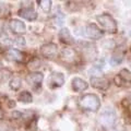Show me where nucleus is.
Listing matches in <instances>:
<instances>
[{
  "mask_svg": "<svg viewBox=\"0 0 131 131\" xmlns=\"http://www.w3.org/2000/svg\"><path fill=\"white\" fill-rule=\"evenodd\" d=\"M57 52H58V46L56 44L49 43V44H45L40 48V54L44 57H47V58H52V57L57 56Z\"/></svg>",
  "mask_w": 131,
  "mask_h": 131,
  "instance_id": "nucleus-6",
  "label": "nucleus"
},
{
  "mask_svg": "<svg viewBox=\"0 0 131 131\" xmlns=\"http://www.w3.org/2000/svg\"><path fill=\"white\" fill-rule=\"evenodd\" d=\"M10 88L13 90V91H18V90L21 88V79L18 77H14V78H12V79L10 80Z\"/></svg>",
  "mask_w": 131,
  "mask_h": 131,
  "instance_id": "nucleus-17",
  "label": "nucleus"
},
{
  "mask_svg": "<svg viewBox=\"0 0 131 131\" xmlns=\"http://www.w3.org/2000/svg\"><path fill=\"white\" fill-rule=\"evenodd\" d=\"M61 57L67 62H73L75 60V52L71 49H63L62 52H61Z\"/></svg>",
  "mask_w": 131,
  "mask_h": 131,
  "instance_id": "nucleus-14",
  "label": "nucleus"
},
{
  "mask_svg": "<svg viewBox=\"0 0 131 131\" xmlns=\"http://www.w3.org/2000/svg\"><path fill=\"white\" fill-rule=\"evenodd\" d=\"M39 7L42 8V10L44 12L48 13L51 9V0H37Z\"/></svg>",
  "mask_w": 131,
  "mask_h": 131,
  "instance_id": "nucleus-16",
  "label": "nucleus"
},
{
  "mask_svg": "<svg viewBox=\"0 0 131 131\" xmlns=\"http://www.w3.org/2000/svg\"><path fill=\"white\" fill-rule=\"evenodd\" d=\"M115 122H116V114L113 109L106 108L101 112V115L98 116V124L104 129L113 128Z\"/></svg>",
  "mask_w": 131,
  "mask_h": 131,
  "instance_id": "nucleus-2",
  "label": "nucleus"
},
{
  "mask_svg": "<svg viewBox=\"0 0 131 131\" xmlns=\"http://www.w3.org/2000/svg\"><path fill=\"white\" fill-rule=\"evenodd\" d=\"M79 105L82 109L96 113L101 108V101L96 94H85L80 97Z\"/></svg>",
  "mask_w": 131,
  "mask_h": 131,
  "instance_id": "nucleus-1",
  "label": "nucleus"
},
{
  "mask_svg": "<svg viewBox=\"0 0 131 131\" xmlns=\"http://www.w3.org/2000/svg\"><path fill=\"white\" fill-rule=\"evenodd\" d=\"M9 12H10V8L6 3H0V19H3V18H7L9 15Z\"/></svg>",
  "mask_w": 131,
  "mask_h": 131,
  "instance_id": "nucleus-19",
  "label": "nucleus"
},
{
  "mask_svg": "<svg viewBox=\"0 0 131 131\" xmlns=\"http://www.w3.org/2000/svg\"><path fill=\"white\" fill-rule=\"evenodd\" d=\"M21 116H22V114L21 113H18V112H14V113H12V117H14V118H21Z\"/></svg>",
  "mask_w": 131,
  "mask_h": 131,
  "instance_id": "nucleus-25",
  "label": "nucleus"
},
{
  "mask_svg": "<svg viewBox=\"0 0 131 131\" xmlns=\"http://www.w3.org/2000/svg\"><path fill=\"white\" fill-rule=\"evenodd\" d=\"M10 28L15 34H23V33L26 32L25 24L22 21H19V20H12L10 22Z\"/></svg>",
  "mask_w": 131,
  "mask_h": 131,
  "instance_id": "nucleus-9",
  "label": "nucleus"
},
{
  "mask_svg": "<svg viewBox=\"0 0 131 131\" xmlns=\"http://www.w3.org/2000/svg\"><path fill=\"white\" fill-rule=\"evenodd\" d=\"M122 61V56L121 55H114L112 57V59H110V63H112L113 66H117V64H119L120 62Z\"/></svg>",
  "mask_w": 131,
  "mask_h": 131,
  "instance_id": "nucleus-21",
  "label": "nucleus"
},
{
  "mask_svg": "<svg viewBox=\"0 0 131 131\" xmlns=\"http://www.w3.org/2000/svg\"><path fill=\"white\" fill-rule=\"evenodd\" d=\"M91 84L93 88H95L101 91H106L109 88V80L103 77H92L91 78Z\"/></svg>",
  "mask_w": 131,
  "mask_h": 131,
  "instance_id": "nucleus-5",
  "label": "nucleus"
},
{
  "mask_svg": "<svg viewBox=\"0 0 131 131\" xmlns=\"http://www.w3.org/2000/svg\"><path fill=\"white\" fill-rule=\"evenodd\" d=\"M15 106V102H13V101H9V107H14Z\"/></svg>",
  "mask_w": 131,
  "mask_h": 131,
  "instance_id": "nucleus-26",
  "label": "nucleus"
},
{
  "mask_svg": "<svg viewBox=\"0 0 131 131\" xmlns=\"http://www.w3.org/2000/svg\"><path fill=\"white\" fill-rule=\"evenodd\" d=\"M85 34H86L88 37L92 39H100L103 36V32L95 24H89L86 28H85Z\"/></svg>",
  "mask_w": 131,
  "mask_h": 131,
  "instance_id": "nucleus-7",
  "label": "nucleus"
},
{
  "mask_svg": "<svg viewBox=\"0 0 131 131\" xmlns=\"http://www.w3.org/2000/svg\"><path fill=\"white\" fill-rule=\"evenodd\" d=\"M64 83V77L60 72H54L48 79V86L50 89H56L62 86Z\"/></svg>",
  "mask_w": 131,
  "mask_h": 131,
  "instance_id": "nucleus-4",
  "label": "nucleus"
},
{
  "mask_svg": "<svg viewBox=\"0 0 131 131\" xmlns=\"http://www.w3.org/2000/svg\"><path fill=\"white\" fill-rule=\"evenodd\" d=\"M6 56L9 60H13L16 62H22L24 60V55L18 49H9V50H7Z\"/></svg>",
  "mask_w": 131,
  "mask_h": 131,
  "instance_id": "nucleus-10",
  "label": "nucleus"
},
{
  "mask_svg": "<svg viewBox=\"0 0 131 131\" xmlns=\"http://www.w3.org/2000/svg\"><path fill=\"white\" fill-rule=\"evenodd\" d=\"M2 51V49H1V47H0V52H1Z\"/></svg>",
  "mask_w": 131,
  "mask_h": 131,
  "instance_id": "nucleus-28",
  "label": "nucleus"
},
{
  "mask_svg": "<svg viewBox=\"0 0 131 131\" xmlns=\"http://www.w3.org/2000/svg\"><path fill=\"white\" fill-rule=\"evenodd\" d=\"M19 15L22 16L23 19H26L28 21H34L37 18V13L36 11H34L31 8H26V9H22L19 11Z\"/></svg>",
  "mask_w": 131,
  "mask_h": 131,
  "instance_id": "nucleus-13",
  "label": "nucleus"
},
{
  "mask_svg": "<svg viewBox=\"0 0 131 131\" xmlns=\"http://www.w3.org/2000/svg\"><path fill=\"white\" fill-rule=\"evenodd\" d=\"M40 64H42L40 60L38 58H34L30 63H28V68H30L31 70H33V71H35V70H38V69L42 67Z\"/></svg>",
  "mask_w": 131,
  "mask_h": 131,
  "instance_id": "nucleus-20",
  "label": "nucleus"
},
{
  "mask_svg": "<svg viewBox=\"0 0 131 131\" xmlns=\"http://www.w3.org/2000/svg\"><path fill=\"white\" fill-rule=\"evenodd\" d=\"M43 79H44L43 73H40V72H33V73H30V74L27 75L26 81L35 89V86H40V83H42Z\"/></svg>",
  "mask_w": 131,
  "mask_h": 131,
  "instance_id": "nucleus-8",
  "label": "nucleus"
},
{
  "mask_svg": "<svg viewBox=\"0 0 131 131\" xmlns=\"http://www.w3.org/2000/svg\"><path fill=\"white\" fill-rule=\"evenodd\" d=\"M0 118H1V108H0Z\"/></svg>",
  "mask_w": 131,
  "mask_h": 131,
  "instance_id": "nucleus-27",
  "label": "nucleus"
},
{
  "mask_svg": "<svg viewBox=\"0 0 131 131\" xmlns=\"http://www.w3.org/2000/svg\"><path fill=\"white\" fill-rule=\"evenodd\" d=\"M130 36H131V31H130Z\"/></svg>",
  "mask_w": 131,
  "mask_h": 131,
  "instance_id": "nucleus-30",
  "label": "nucleus"
},
{
  "mask_svg": "<svg viewBox=\"0 0 131 131\" xmlns=\"http://www.w3.org/2000/svg\"><path fill=\"white\" fill-rule=\"evenodd\" d=\"M15 44L19 45V46H25V38L22 37V36H18L15 38Z\"/></svg>",
  "mask_w": 131,
  "mask_h": 131,
  "instance_id": "nucleus-23",
  "label": "nucleus"
},
{
  "mask_svg": "<svg viewBox=\"0 0 131 131\" xmlns=\"http://www.w3.org/2000/svg\"><path fill=\"white\" fill-rule=\"evenodd\" d=\"M0 40H1V43L5 45V46H11L12 43H13V42H12V39H10L9 37H8L7 34H2L1 39H0Z\"/></svg>",
  "mask_w": 131,
  "mask_h": 131,
  "instance_id": "nucleus-22",
  "label": "nucleus"
},
{
  "mask_svg": "<svg viewBox=\"0 0 131 131\" xmlns=\"http://www.w3.org/2000/svg\"><path fill=\"white\" fill-rule=\"evenodd\" d=\"M97 22L100 24V26L103 28L104 31L109 32L112 34H115L117 32V23L113 19L112 15H109L108 13H103L101 15H97Z\"/></svg>",
  "mask_w": 131,
  "mask_h": 131,
  "instance_id": "nucleus-3",
  "label": "nucleus"
},
{
  "mask_svg": "<svg viewBox=\"0 0 131 131\" xmlns=\"http://www.w3.org/2000/svg\"><path fill=\"white\" fill-rule=\"evenodd\" d=\"M0 66H1V61H0Z\"/></svg>",
  "mask_w": 131,
  "mask_h": 131,
  "instance_id": "nucleus-29",
  "label": "nucleus"
},
{
  "mask_svg": "<svg viewBox=\"0 0 131 131\" xmlns=\"http://www.w3.org/2000/svg\"><path fill=\"white\" fill-rule=\"evenodd\" d=\"M89 88V84L86 83V81H84L81 78H74L72 80V89L75 92H82L85 91Z\"/></svg>",
  "mask_w": 131,
  "mask_h": 131,
  "instance_id": "nucleus-12",
  "label": "nucleus"
},
{
  "mask_svg": "<svg viewBox=\"0 0 131 131\" xmlns=\"http://www.w3.org/2000/svg\"><path fill=\"white\" fill-rule=\"evenodd\" d=\"M118 77L124 82H131V72L129 70H127V69H121Z\"/></svg>",
  "mask_w": 131,
  "mask_h": 131,
  "instance_id": "nucleus-18",
  "label": "nucleus"
},
{
  "mask_svg": "<svg viewBox=\"0 0 131 131\" xmlns=\"http://www.w3.org/2000/svg\"><path fill=\"white\" fill-rule=\"evenodd\" d=\"M121 82H122V80L120 79L119 77H118V75H117V77H115V83H116L118 86H121V85H122Z\"/></svg>",
  "mask_w": 131,
  "mask_h": 131,
  "instance_id": "nucleus-24",
  "label": "nucleus"
},
{
  "mask_svg": "<svg viewBox=\"0 0 131 131\" xmlns=\"http://www.w3.org/2000/svg\"><path fill=\"white\" fill-rule=\"evenodd\" d=\"M59 39L66 45H73L74 44V39H73L70 31L68 28H62L59 32Z\"/></svg>",
  "mask_w": 131,
  "mask_h": 131,
  "instance_id": "nucleus-11",
  "label": "nucleus"
},
{
  "mask_svg": "<svg viewBox=\"0 0 131 131\" xmlns=\"http://www.w3.org/2000/svg\"><path fill=\"white\" fill-rule=\"evenodd\" d=\"M18 98H19L20 102H22V103H32V101H33L32 94L27 91H22L19 94Z\"/></svg>",
  "mask_w": 131,
  "mask_h": 131,
  "instance_id": "nucleus-15",
  "label": "nucleus"
}]
</instances>
